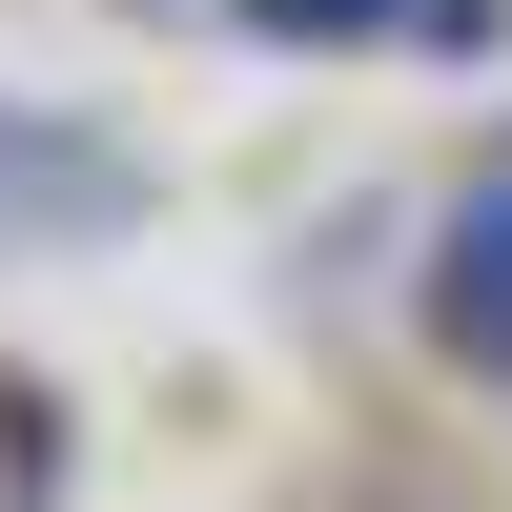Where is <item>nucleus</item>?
<instances>
[{"mask_svg":"<svg viewBox=\"0 0 512 512\" xmlns=\"http://www.w3.org/2000/svg\"><path fill=\"white\" fill-rule=\"evenodd\" d=\"M103 226H144V164L103 123H62V103H0V267H62Z\"/></svg>","mask_w":512,"mask_h":512,"instance_id":"obj_1","label":"nucleus"},{"mask_svg":"<svg viewBox=\"0 0 512 512\" xmlns=\"http://www.w3.org/2000/svg\"><path fill=\"white\" fill-rule=\"evenodd\" d=\"M431 349L472 369V390H512V185L451 205V246H431Z\"/></svg>","mask_w":512,"mask_h":512,"instance_id":"obj_2","label":"nucleus"}]
</instances>
